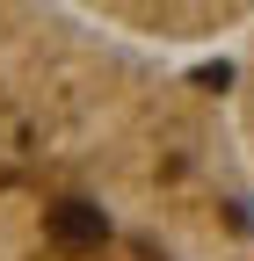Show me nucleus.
I'll return each instance as SVG.
<instances>
[{
	"label": "nucleus",
	"instance_id": "nucleus-1",
	"mask_svg": "<svg viewBox=\"0 0 254 261\" xmlns=\"http://www.w3.org/2000/svg\"><path fill=\"white\" fill-rule=\"evenodd\" d=\"M44 232H51V247H66V254H94V247L109 240V218L94 211V203H58L44 218Z\"/></svg>",
	"mask_w": 254,
	"mask_h": 261
}]
</instances>
